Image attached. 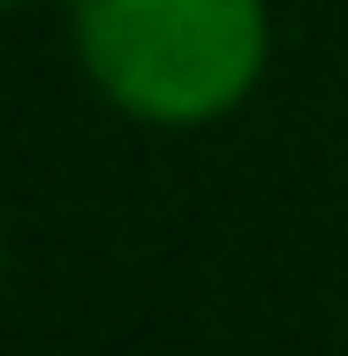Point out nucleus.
I'll use <instances>...</instances> for the list:
<instances>
[{"mask_svg": "<svg viewBox=\"0 0 348 356\" xmlns=\"http://www.w3.org/2000/svg\"><path fill=\"white\" fill-rule=\"evenodd\" d=\"M76 46L129 114L212 122L265 69V0H76Z\"/></svg>", "mask_w": 348, "mask_h": 356, "instance_id": "1", "label": "nucleus"}, {"mask_svg": "<svg viewBox=\"0 0 348 356\" xmlns=\"http://www.w3.org/2000/svg\"><path fill=\"white\" fill-rule=\"evenodd\" d=\"M0 8H8V0H0Z\"/></svg>", "mask_w": 348, "mask_h": 356, "instance_id": "2", "label": "nucleus"}]
</instances>
